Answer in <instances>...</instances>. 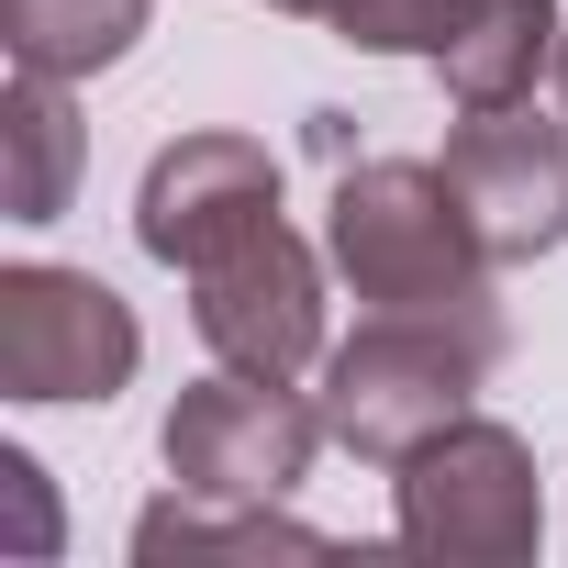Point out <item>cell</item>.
<instances>
[{
  "label": "cell",
  "instance_id": "obj_1",
  "mask_svg": "<svg viewBox=\"0 0 568 568\" xmlns=\"http://www.w3.org/2000/svg\"><path fill=\"white\" fill-rule=\"evenodd\" d=\"M324 256L368 313H479L490 302V245L446 168L424 156H357L335 168Z\"/></svg>",
  "mask_w": 568,
  "mask_h": 568
},
{
  "label": "cell",
  "instance_id": "obj_2",
  "mask_svg": "<svg viewBox=\"0 0 568 568\" xmlns=\"http://www.w3.org/2000/svg\"><path fill=\"white\" fill-rule=\"evenodd\" d=\"M501 368V313H368L346 346H324V435L368 468H402L424 435L468 413V390Z\"/></svg>",
  "mask_w": 568,
  "mask_h": 568
},
{
  "label": "cell",
  "instance_id": "obj_3",
  "mask_svg": "<svg viewBox=\"0 0 568 568\" xmlns=\"http://www.w3.org/2000/svg\"><path fill=\"white\" fill-rule=\"evenodd\" d=\"M390 524L413 557H457V568H513L546 546V501H535V457L513 424L457 413L446 435H424L390 468Z\"/></svg>",
  "mask_w": 568,
  "mask_h": 568
},
{
  "label": "cell",
  "instance_id": "obj_4",
  "mask_svg": "<svg viewBox=\"0 0 568 568\" xmlns=\"http://www.w3.org/2000/svg\"><path fill=\"white\" fill-rule=\"evenodd\" d=\"M145 368V324L90 267L12 256L0 267V390L12 402H112Z\"/></svg>",
  "mask_w": 568,
  "mask_h": 568
},
{
  "label": "cell",
  "instance_id": "obj_5",
  "mask_svg": "<svg viewBox=\"0 0 568 568\" xmlns=\"http://www.w3.org/2000/svg\"><path fill=\"white\" fill-rule=\"evenodd\" d=\"M190 324L223 368H256V379L324 368V256L267 212L256 234H234L190 267Z\"/></svg>",
  "mask_w": 568,
  "mask_h": 568
},
{
  "label": "cell",
  "instance_id": "obj_6",
  "mask_svg": "<svg viewBox=\"0 0 568 568\" xmlns=\"http://www.w3.org/2000/svg\"><path fill=\"white\" fill-rule=\"evenodd\" d=\"M313 446H324V402H302L291 379H256V368H223V379L179 390V413H168V479L212 490V501H291L313 479Z\"/></svg>",
  "mask_w": 568,
  "mask_h": 568
},
{
  "label": "cell",
  "instance_id": "obj_7",
  "mask_svg": "<svg viewBox=\"0 0 568 568\" xmlns=\"http://www.w3.org/2000/svg\"><path fill=\"white\" fill-rule=\"evenodd\" d=\"M446 179H457L490 267H524V256H557L568 245V123H546L535 101L468 112L446 134Z\"/></svg>",
  "mask_w": 568,
  "mask_h": 568
},
{
  "label": "cell",
  "instance_id": "obj_8",
  "mask_svg": "<svg viewBox=\"0 0 568 568\" xmlns=\"http://www.w3.org/2000/svg\"><path fill=\"white\" fill-rule=\"evenodd\" d=\"M278 212V156L256 134H179L145 156V190H134V245L156 267H201L212 245L256 234Z\"/></svg>",
  "mask_w": 568,
  "mask_h": 568
},
{
  "label": "cell",
  "instance_id": "obj_9",
  "mask_svg": "<svg viewBox=\"0 0 568 568\" xmlns=\"http://www.w3.org/2000/svg\"><path fill=\"white\" fill-rule=\"evenodd\" d=\"M79 156H90V123L68 79L12 68V90H0V201H12V223H57L79 190Z\"/></svg>",
  "mask_w": 568,
  "mask_h": 568
},
{
  "label": "cell",
  "instance_id": "obj_10",
  "mask_svg": "<svg viewBox=\"0 0 568 568\" xmlns=\"http://www.w3.org/2000/svg\"><path fill=\"white\" fill-rule=\"evenodd\" d=\"M557 34H568L557 0H479V23L435 57V68H446V101H457V112L535 101V79H557Z\"/></svg>",
  "mask_w": 568,
  "mask_h": 568
},
{
  "label": "cell",
  "instance_id": "obj_11",
  "mask_svg": "<svg viewBox=\"0 0 568 568\" xmlns=\"http://www.w3.org/2000/svg\"><path fill=\"white\" fill-rule=\"evenodd\" d=\"M134 557H145V568H190V557H324V535L291 524L278 501H212V490H179V501L134 513Z\"/></svg>",
  "mask_w": 568,
  "mask_h": 568
},
{
  "label": "cell",
  "instance_id": "obj_12",
  "mask_svg": "<svg viewBox=\"0 0 568 568\" xmlns=\"http://www.w3.org/2000/svg\"><path fill=\"white\" fill-rule=\"evenodd\" d=\"M134 34H145V0H0V45H12V68H45V79L123 68Z\"/></svg>",
  "mask_w": 568,
  "mask_h": 568
},
{
  "label": "cell",
  "instance_id": "obj_13",
  "mask_svg": "<svg viewBox=\"0 0 568 568\" xmlns=\"http://www.w3.org/2000/svg\"><path fill=\"white\" fill-rule=\"evenodd\" d=\"M468 23H479V0H346L335 12V34L368 57H446Z\"/></svg>",
  "mask_w": 568,
  "mask_h": 568
},
{
  "label": "cell",
  "instance_id": "obj_14",
  "mask_svg": "<svg viewBox=\"0 0 568 568\" xmlns=\"http://www.w3.org/2000/svg\"><path fill=\"white\" fill-rule=\"evenodd\" d=\"M0 490H12V513H23V557H57V501H45V468L23 446L0 457Z\"/></svg>",
  "mask_w": 568,
  "mask_h": 568
},
{
  "label": "cell",
  "instance_id": "obj_15",
  "mask_svg": "<svg viewBox=\"0 0 568 568\" xmlns=\"http://www.w3.org/2000/svg\"><path fill=\"white\" fill-rule=\"evenodd\" d=\"M278 12H302V23H335V12H346V0H278Z\"/></svg>",
  "mask_w": 568,
  "mask_h": 568
},
{
  "label": "cell",
  "instance_id": "obj_16",
  "mask_svg": "<svg viewBox=\"0 0 568 568\" xmlns=\"http://www.w3.org/2000/svg\"><path fill=\"white\" fill-rule=\"evenodd\" d=\"M557 101H568V34H557Z\"/></svg>",
  "mask_w": 568,
  "mask_h": 568
}]
</instances>
